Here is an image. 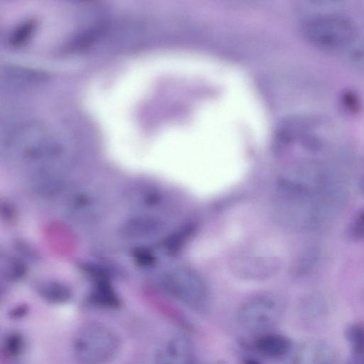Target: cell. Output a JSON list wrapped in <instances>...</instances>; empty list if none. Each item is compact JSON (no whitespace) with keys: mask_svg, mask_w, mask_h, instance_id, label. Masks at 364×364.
I'll use <instances>...</instances> for the list:
<instances>
[{"mask_svg":"<svg viewBox=\"0 0 364 364\" xmlns=\"http://www.w3.org/2000/svg\"><path fill=\"white\" fill-rule=\"evenodd\" d=\"M54 134L40 122H24L6 134L2 148L6 151H16L22 158L31 161L56 160L64 154L65 147Z\"/></svg>","mask_w":364,"mask_h":364,"instance_id":"1","label":"cell"},{"mask_svg":"<svg viewBox=\"0 0 364 364\" xmlns=\"http://www.w3.org/2000/svg\"><path fill=\"white\" fill-rule=\"evenodd\" d=\"M119 347V338L112 328L90 322L75 334L72 353L77 364H108L115 358Z\"/></svg>","mask_w":364,"mask_h":364,"instance_id":"2","label":"cell"},{"mask_svg":"<svg viewBox=\"0 0 364 364\" xmlns=\"http://www.w3.org/2000/svg\"><path fill=\"white\" fill-rule=\"evenodd\" d=\"M285 307V301L279 294L262 292L242 302L237 309L236 318L244 329L263 333L279 323Z\"/></svg>","mask_w":364,"mask_h":364,"instance_id":"3","label":"cell"},{"mask_svg":"<svg viewBox=\"0 0 364 364\" xmlns=\"http://www.w3.org/2000/svg\"><path fill=\"white\" fill-rule=\"evenodd\" d=\"M306 38L325 49H339L350 45L356 38V28L348 18L338 14H321L303 25Z\"/></svg>","mask_w":364,"mask_h":364,"instance_id":"4","label":"cell"},{"mask_svg":"<svg viewBox=\"0 0 364 364\" xmlns=\"http://www.w3.org/2000/svg\"><path fill=\"white\" fill-rule=\"evenodd\" d=\"M156 284L164 292L193 309H202L207 304L206 284L196 272L189 268L178 267L163 273Z\"/></svg>","mask_w":364,"mask_h":364,"instance_id":"5","label":"cell"},{"mask_svg":"<svg viewBox=\"0 0 364 364\" xmlns=\"http://www.w3.org/2000/svg\"><path fill=\"white\" fill-rule=\"evenodd\" d=\"M279 268V259L269 255H241L230 262L232 273L237 278L247 281L267 280L274 277Z\"/></svg>","mask_w":364,"mask_h":364,"instance_id":"6","label":"cell"},{"mask_svg":"<svg viewBox=\"0 0 364 364\" xmlns=\"http://www.w3.org/2000/svg\"><path fill=\"white\" fill-rule=\"evenodd\" d=\"M290 353V364H337L338 361L334 348L318 339L304 341Z\"/></svg>","mask_w":364,"mask_h":364,"instance_id":"7","label":"cell"},{"mask_svg":"<svg viewBox=\"0 0 364 364\" xmlns=\"http://www.w3.org/2000/svg\"><path fill=\"white\" fill-rule=\"evenodd\" d=\"M47 79L41 70L19 65H8L1 70V89L18 92L41 85Z\"/></svg>","mask_w":364,"mask_h":364,"instance_id":"8","label":"cell"},{"mask_svg":"<svg viewBox=\"0 0 364 364\" xmlns=\"http://www.w3.org/2000/svg\"><path fill=\"white\" fill-rule=\"evenodd\" d=\"M154 364H195V356L190 341L183 336H174L156 350Z\"/></svg>","mask_w":364,"mask_h":364,"instance_id":"9","label":"cell"},{"mask_svg":"<svg viewBox=\"0 0 364 364\" xmlns=\"http://www.w3.org/2000/svg\"><path fill=\"white\" fill-rule=\"evenodd\" d=\"M253 347L257 353L267 358H282L292 350L291 340L284 335L266 332L261 333L254 341Z\"/></svg>","mask_w":364,"mask_h":364,"instance_id":"10","label":"cell"},{"mask_svg":"<svg viewBox=\"0 0 364 364\" xmlns=\"http://www.w3.org/2000/svg\"><path fill=\"white\" fill-rule=\"evenodd\" d=\"M161 221L154 216L135 215L125 220L119 232L126 238H142L152 235L161 228Z\"/></svg>","mask_w":364,"mask_h":364,"instance_id":"11","label":"cell"},{"mask_svg":"<svg viewBox=\"0 0 364 364\" xmlns=\"http://www.w3.org/2000/svg\"><path fill=\"white\" fill-rule=\"evenodd\" d=\"M65 188L63 178L48 171L40 172L33 181V188L39 196L53 197L59 195Z\"/></svg>","mask_w":364,"mask_h":364,"instance_id":"12","label":"cell"},{"mask_svg":"<svg viewBox=\"0 0 364 364\" xmlns=\"http://www.w3.org/2000/svg\"><path fill=\"white\" fill-rule=\"evenodd\" d=\"M90 299L93 304L100 307L115 309L120 305L119 298L109 281L95 282V287L90 293Z\"/></svg>","mask_w":364,"mask_h":364,"instance_id":"13","label":"cell"},{"mask_svg":"<svg viewBox=\"0 0 364 364\" xmlns=\"http://www.w3.org/2000/svg\"><path fill=\"white\" fill-rule=\"evenodd\" d=\"M39 295L46 301L62 304L68 301L73 295L71 289L60 282H46L38 288Z\"/></svg>","mask_w":364,"mask_h":364,"instance_id":"14","label":"cell"},{"mask_svg":"<svg viewBox=\"0 0 364 364\" xmlns=\"http://www.w3.org/2000/svg\"><path fill=\"white\" fill-rule=\"evenodd\" d=\"M353 355H364V324L354 323L349 325L345 331Z\"/></svg>","mask_w":364,"mask_h":364,"instance_id":"15","label":"cell"},{"mask_svg":"<svg viewBox=\"0 0 364 364\" xmlns=\"http://www.w3.org/2000/svg\"><path fill=\"white\" fill-rule=\"evenodd\" d=\"M25 348L23 336L18 331H11L6 335L3 341V350L6 356L16 358Z\"/></svg>","mask_w":364,"mask_h":364,"instance_id":"16","label":"cell"},{"mask_svg":"<svg viewBox=\"0 0 364 364\" xmlns=\"http://www.w3.org/2000/svg\"><path fill=\"white\" fill-rule=\"evenodd\" d=\"M36 28V23L26 21L18 25L10 34L9 42L13 47H20L26 44L31 38Z\"/></svg>","mask_w":364,"mask_h":364,"instance_id":"17","label":"cell"},{"mask_svg":"<svg viewBox=\"0 0 364 364\" xmlns=\"http://www.w3.org/2000/svg\"><path fill=\"white\" fill-rule=\"evenodd\" d=\"M4 269V276L10 281H18L26 274V267L22 262L11 259Z\"/></svg>","mask_w":364,"mask_h":364,"instance_id":"18","label":"cell"},{"mask_svg":"<svg viewBox=\"0 0 364 364\" xmlns=\"http://www.w3.org/2000/svg\"><path fill=\"white\" fill-rule=\"evenodd\" d=\"M134 262L139 267H147L155 262V257L152 252L145 247H139L132 252Z\"/></svg>","mask_w":364,"mask_h":364,"instance_id":"19","label":"cell"},{"mask_svg":"<svg viewBox=\"0 0 364 364\" xmlns=\"http://www.w3.org/2000/svg\"><path fill=\"white\" fill-rule=\"evenodd\" d=\"M347 234L353 240L364 237V211L349 226Z\"/></svg>","mask_w":364,"mask_h":364,"instance_id":"20","label":"cell"},{"mask_svg":"<svg viewBox=\"0 0 364 364\" xmlns=\"http://www.w3.org/2000/svg\"><path fill=\"white\" fill-rule=\"evenodd\" d=\"M351 58L355 63L364 65V41L357 45L352 50Z\"/></svg>","mask_w":364,"mask_h":364,"instance_id":"21","label":"cell"},{"mask_svg":"<svg viewBox=\"0 0 364 364\" xmlns=\"http://www.w3.org/2000/svg\"><path fill=\"white\" fill-rule=\"evenodd\" d=\"M27 312V308L24 306H17L11 311V316L14 318H20L23 316Z\"/></svg>","mask_w":364,"mask_h":364,"instance_id":"22","label":"cell"},{"mask_svg":"<svg viewBox=\"0 0 364 364\" xmlns=\"http://www.w3.org/2000/svg\"><path fill=\"white\" fill-rule=\"evenodd\" d=\"M348 364H364V355H353V356L351 357L348 362Z\"/></svg>","mask_w":364,"mask_h":364,"instance_id":"23","label":"cell"},{"mask_svg":"<svg viewBox=\"0 0 364 364\" xmlns=\"http://www.w3.org/2000/svg\"><path fill=\"white\" fill-rule=\"evenodd\" d=\"M242 364H261L257 360L252 358H245L242 360Z\"/></svg>","mask_w":364,"mask_h":364,"instance_id":"24","label":"cell"}]
</instances>
